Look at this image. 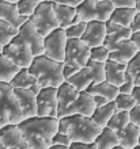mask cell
Instances as JSON below:
<instances>
[{"instance_id": "cell-1", "label": "cell", "mask_w": 140, "mask_h": 149, "mask_svg": "<svg viewBox=\"0 0 140 149\" xmlns=\"http://www.w3.org/2000/svg\"><path fill=\"white\" fill-rule=\"evenodd\" d=\"M18 129L31 149H49L52 138L58 132V119L42 117L27 118L18 123Z\"/></svg>"}, {"instance_id": "cell-2", "label": "cell", "mask_w": 140, "mask_h": 149, "mask_svg": "<svg viewBox=\"0 0 140 149\" xmlns=\"http://www.w3.org/2000/svg\"><path fill=\"white\" fill-rule=\"evenodd\" d=\"M102 127L95 123L90 117L84 115H68L58 119V132L67 134L72 142H94Z\"/></svg>"}, {"instance_id": "cell-3", "label": "cell", "mask_w": 140, "mask_h": 149, "mask_svg": "<svg viewBox=\"0 0 140 149\" xmlns=\"http://www.w3.org/2000/svg\"><path fill=\"white\" fill-rule=\"evenodd\" d=\"M63 67L64 63H58L41 54L35 56L27 69L29 73L35 77L41 88H46V87L58 88L65 81L63 76Z\"/></svg>"}, {"instance_id": "cell-4", "label": "cell", "mask_w": 140, "mask_h": 149, "mask_svg": "<svg viewBox=\"0 0 140 149\" xmlns=\"http://www.w3.org/2000/svg\"><path fill=\"white\" fill-rule=\"evenodd\" d=\"M23 121L19 102L8 83L0 81V127L7 125H18Z\"/></svg>"}, {"instance_id": "cell-5", "label": "cell", "mask_w": 140, "mask_h": 149, "mask_svg": "<svg viewBox=\"0 0 140 149\" xmlns=\"http://www.w3.org/2000/svg\"><path fill=\"white\" fill-rule=\"evenodd\" d=\"M105 81V64H99L90 60L87 65L79 69L74 76H71L65 83L72 86L78 92L86 91L91 84Z\"/></svg>"}, {"instance_id": "cell-6", "label": "cell", "mask_w": 140, "mask_h": 149, "mask_svg": "<svg viewBox=\"0 0 140 149\" xmlns=\"http://www.w3.org/2000/svg\"><path fill=\"white\" fill-rule=\"evenodd\" d=\"M114 11V6L109 0L105 1H94V0H84L76 7V16L80 22H108L110 19L112 12Z\"/></svg>"}, {"instance_id": "cell-7", "label": "cell", "mask_w": 140, "mask_h": 149, "mask_svg": "<svg viewBox=\"0 0 140 149\" xmlns=\"http://www.w3.org/2000/svg\"><path fill=\"white\" fill-rule=\"evenodd\" d=\"M29 20L44 38L48 34H51L53 30L58 29V22L53 11V1L41 0V3L35 8L34 14L29 18Z\"/></svg>"}, {"instance_id": "cell-8", "label": "cell", "mask_w": 140, "mask_h": 149, "mask_svg": "<svg viewBox=\"0 0 140 149\" xmlns=\"http://www.w3.org/2000/svg\"><path fill=\"white\" fill-rule=\"evenodd\" d=\"M1 53L19 68H29L34 58L30 46L19 36H16L11 42L3 46Z\"/></svg>"}, {"instance_id": "cell-9", "label": "cell", "mask_w": 140, "mask_h": 149, "mask_svg": "<svg viewBox=\"0 0 140 149\" xmlns=\"http://www.w3.org/2000/svg\"><path fill=\"white\" fill-rule=\"evenodd\" d=\"M67 36L64 29H56L51 34H48L44 38V56L49 58L63 63L64 56H65L67 47Z\"/></svg>"}, {"instance_id": "cell-10", "label": "cell", "mask_w": 140, "mask_h": 149, "mask_svg": "<svg viewBox=\"0 0 140 149\" xmlns=\"http://www.w3.org/2000/svg\"><path fill=\"white\" fill-rule=\"evenodd\" d=\"M90 61V47L80 39H67L65 56L63 63L76 69H82Z\"/></svg>"}, {"instance_id": "cell-11", "label": "cell", "mask_w": 140, "mask_h": 149, "mask_svg": "<svg viewBox=\"0 0 140 149\" xmlns=\"http://www.w3.org/2000/svg\"><path fill=\"white\" fill-rule=\"evenodd\" d=\"M37 117L57 118V88H41L37 94Z\"/></svg>"}, {"instance_id": "cell-12", "label": "cell", "mask_w": 140, "mask_h": 149, "mask_svg": "<svg viewBox=\"0 0 140 149\" xmlns=\"http://www.w3.org/2000/svg\"><path fill=\"white\" fill-rule=\"evenodd\" d=\"M18 30H19L18 36L30 46L31 53L34 57L44 54V37L35 30V27L33 26L30 20L27 19Z\"/></svg>"}, {"instance_id": "cell-13", "label": "cell", "mask_w": 140, "mask_h": 149, "mask_svg": "<svg viewBox=\"0 0 140 149\" xmlns=\"http://www.w3.org/2000/svg\"><path fill=\"white\" fill-rule=\"evenodd\" d=\"M106 38V23L105 22H98V20H93L89 22L86 26L84 34L82 36L80 41L84 43L86 46L97 47L103 45Z\"/></svg>"}, {"instance_id": "cell-14", "label": "cell", "mask_w": 140, "mask_h": 149, "mask_svg": "<svg viewBox=\"0 0 140 149\" xmlns=\"http://www.w3.org/2000/svg\"><path fill=\"white\" fill-rule=\"evenodd\" d=\"M0 142L4 145V148L31 149L22 137L18 125H7L0 127Z\"/></svg>"}, {"instance_id": "cell-15", "label": "cell", "mask_w": 140, "mask_h": 149, "mask_svg": "<svg viewBox=\"0 0 140 149\" xmlns=\"http://www.w3.org/2000/svg\"><path fill=\"white\" fill-rule=\"evenodd\" d=\"M137 53H139V50H137L136 45L133 43L132 39H125V41L118 42L116 46L110 50L109 60H112L114 63L127 65Z\"/></svg>"}, {"instance_id": "cell-16", "label": "cell", "mask_w": 140, "mask_h": 149, "mask_svg": "<svg viewBox=\"0 0 140 149\" xmlns=\"http://www.w3.org/2000/svg\"><path fill=\"white\" fill-rule=\"evenodd\" d=\"M79 92L68 83H63L57 88V119L65 117L67 110L76 100Z\"/></svg>"}, {"instance_id": "cell-17", "label": "cell", "mask_w": 140, "mask_h": 149, "mask_svg": "<svg viewBox=\"0 0 140 149\" xmlns=\"http://www.w3.org/2000/svg\"><path fill=\"white\" fill-rule=\"evenodd\" d=\"M106 23V38L103 42V46H106L109 50H112L118 42L131 39L132 37V30L131 27H122L118 24L113 23L112 20H108Z\"/></svg>"}, {"instance_id": "cell-18", "label": "cell", "mask_w": 140, "mask_h": 149, "mask_svg": "<svg viewBox=\"0 0 140 149\" xmlns=\"http://www.w3.org/2000/svg\"><path fill=\"white\" fill-rule=\"evenodd\" d=\"M14 94L19 102L23 119L37 117V95L29 90H19V88H14Z\"/></svg>"}, {"instance_id": "cell-19", "label": "cell", "mask_w": 140, "mask_h": 149, "mask_svg": "<svg viewBox=\"0 0 140 149\" xmlns=\"http://www.w3.org/2000/svg\"><path fill=\"white\" fill-rule=\"evenodd\" d=\"M94 110H95V103H94L93 96L87 94L86 91H82V92H79L76 100L67 110L65 117L76 115V114L78 115H84V117H91Z\"/></svg>"}, {"instance_id": "cell-20", "label": "cell", "mask_w": 140, "mask_h": 149, "mask_svg": "<svg viewBox=\"0 0 140 149\" xmlns=\"http://www.w3.org/2000/svg\"><path fill=\"white\" fill-rule=\"evenodd\" d=\"M10 86L12 88H19V90H29L31 92H34L35 95L39 92L41 87L38 86V83L35 80L34 76H31L29 73L27 68H20L19 72L14 76V79L11 80Z\"/></svg>"}, {"instance_id": "cell-21", "label": "cell", "mask_w": 140, "mask_h": 149, "mask_svg": "<svg viewBox=\"0 0 140 149\" xmlns=\"http://www.w3.org/2000/svg\"><path fill=\"white\" fill-rule=\"evenodd\" d=\"M117 140H118V145L125 149H132L139 145V138H140V127L133 123L122 127L121 130L116 132Z\"/></svg>"}, {"instance_id": "cell-22", "label": "cell", "mask_w": 140, "mask_h": 149, "mask_svg": "<svg viewBox=\"0 0 140 149\" xmlns=\"http://www.w3.org/2000/svg\"><path fill=\"white\" fill-rule=\"evenodd\" d=\"M125 72L127 65L108 60L105 63V81L118 88L125 80Z\"/></svg>"}, {"instance_id": "cell-23", "label": "cell", "mask_w": 140, "mask_h": 149, "mask_svg": "<svg viewBox=\"0 0 140 149\" xmlns=\"http://www.w3.org/2000/svg\"><path fill=\"white\" fill-rule=\"evenodd\" d=\"M0 19L12 24L14 27L19 29L27 20V18L19 15L16 4L7 3V1H0Z\"/></svg>"}, {"instance_id": "cell-24", "label": "cell", "mask_w": 140, "mask_h": 149, "mask_svg": "<svg viewBox=\"0 0 140 149\" xmlns=\"http://www.w3.org/2000/svg\"><path fill=\"white\" fill-rule=\"evenodd\" d=\"M53 11H55L56 19L58 22V27L64 29L70 27L75 23V18H76V8L70 7L65 4H60L53 1Z\"/></svg>"}, {"instance_id": "cell-25", "label": "cell", "mask_w": 140, "mask_h": 149, "mask_svg": "<svg viewBox=\"0 0 140 149\" xmlns=\"http://www.w3.org/2000/svg\"><path fill=\"white\" fill-rule=\"evenodd\" d=\"M86 92L90 94L91 96L99 95V96L106 98L109 102H114V99H116L117 95H118V88L112 86V84H109L108 81H101V83H97V84H91V86L86 90Z\"/></svg>"}, {"instance_id": "cell-26", "label": "cell", "mask_w": 140, "mask_h": 149, "mask_svg": "<svg viewBox=\"0 0 140 149\" xmlns=\"http://www.w3.org/2000/svg\"><path fill=\"white\" fill-rule=\"evenodd\" d=\"M117 111L116 109V104L114 102H109L106 103L105 106H101V107H95L93 115H91V119H93L95 123H97L99 127H106L108 122L110 121V118L113 117V114Z\"/></svg>"}, {"instance_id": "cell-27", "label": "cell", "mask_w": 140, "mask_h": 149, "mask_svg": "<svg viewBox=\"0 0 140 149\" xmlns=\"http://www.w3.org/2000/svg\"><path fill=\"white\" fill-rule=\"evenodd\" d=\"M136 14V8H114L109 20L122 27H131Z\"/></svg>"}, {"instance_id": "cell-28", "label": "cell", "mask_w": 140, "mask_h": 149, "mask_svg": "<svg viewBox=\"0 0 140 149\" xmlns=\"http://www.w3.org/2000/svg\"><path fill=\"white\" fill-rule=\"evenodd\" d=\"M97 149H112L118 145V140H117L116 132H113L109 127H103L101 133L98 134V137L94 141Z\"/></svg>"}, {"instance_id": "cell-29", "label": "cell", "mask_w": 140, "mask_h": 149, "mask_svg": "<svg viewBox=\"0 0 140 149\" xmlns=\"http://www.w3.org/2000/svg\"><path fill=\"white\" fill-rule=\"evenodd\" d=\"M19 67H16L15 64L10 61L3 53H0V81L10 84L14 76L19 72Z\"/></svg>"}, {"instance_id": "cell-30", "label": "cell", "mask_w": 140, "mask_h": 149, "mask_svg": "<svg viewBox=\"0 0 140 149\" xmlns=\"http://www.w3.org/2000/svg\"><path fill=\"white\" fill-rule=\"evenodd\" d=\"M131 123V117H129V111H116L113 114V117L110 118V121L108 122L106 127L112 129L113 132H118L122 127Z\"/></svg>"}, {"instance_id": "cell-31", "label": "cell", "mask_w": 140, "mask_h": 149, "mask_svg": "<svg viewBox=\"0 0 140 149\" xmlns=\"http://www.w3.org/2000/svg\"><path fill=\"white\" fill-rule=\"evenodd\" d=\"M18 34H19L18 29L0 19V45L1 46H6L7 43H10Z\"/></svg>"}, {"instance_id": "cell-32", "label": "cell", "mask_w": 140, "mask_h": 149, "mask_svg": "<svg viewBox=\"0 0 140 149\" xmlns=\"http://www.w3.org/2000/svg\"><path fill=\"white\" fill-rule=\"evenodd\" d=\"M127 73L131 76L135 87H140V52L127 64Z\"/></svg>"}, {"instance_id": "cell-33", "label": "cell", "mask_w": 140, "mask_h": 149, "mask_svg": "<svg viewBox=\"0 0 140 149\" xmlns=\"http://www.w3.org/2000/svg\"><path fill=\"white\" fill-rule=\"evenodd\" d=\"M39 3H41V0H19V1L16 3L19 15L25 16V18L29 19V18L34 14L35 8L38 7Z\"/></svg>"}, {"instance_id": "cell-34", "label": "cell", "mask_w": 140, "mask_h": 149, "mask_svg": "<svg viewBox=\"0 0 140 149\" xmlns=\"http://www.w3.org/2000/svg\"><path fill=\"white\" fill-rule=\"evenodd\" d=\"M114 104H116L117 111H131L133 107L136 106V102L132 98V95L118 94L117 98L114 99Z\"/></svg>"}, {"instance_id": "cell-35", "label": "cell", "mask_w": 140, "mask_h": 149, "mask_svg": "<svg viewBox=\"0 0 140 149\" xmlns=\"http://www.w3.org/2000/svg\"><path fill=\"white\" fill-rule=\"evenodd\" d=\"M109 54H110V50L106 46H103V45L90 49V60L95 61V63L105 64L109 60Z\"/></svg>"}, {"instance_id": "cell-36", "label": "cell", "mask_w": 140, "mask_h": 149, "mask_svg": "<svg viewBox=\"0 0 140 149\" xmlns=\"http://www.w3.org/2000/svg\"><path fill=\"white\" fill-rule=\"evenodd\" d=\"M86 26L87 23L86 22H79L76 24H72L70 27H67L64 31H65V36L68 39H80L82 36L84 34Z\"/></svg>"}, {"instance_id": "cell-37", "label": "cell", "mask_w": 140, "mask_h": 149, "mask_svg": "<svg viewBox=\"0 0 140 149\" xmlns=\"http://www.w3.org/2000/svg\"><path fill=\"white\" fill-rule=\"evenodd\" d=\"M133 88H135V84H133L132 79H131V76L125 72V80H124V83L118 87V94H129L131 95Z\"/></svg>"}, {"instance_id": "cell-38", "label": "cell", "mask_w": 140, "mask_h": 149, "mask_svg": "<svg viewBox=\"0 0 140 149\" xmlns=\"http://www.w3.org/2000/svg\"><path fill=\"white\" fill-rule=\"evenodd\" d=\"M71 142L72 141L70 140V137H68L67 134H64V133H60V132H57V133L53 136V138H52V145L70 146Z\"/></svg>"}, {"instance_id": "cell-39", "label": "cell", "mask_w": 140, "mask_h": 149, "mask_svg": "<svg viewBox=\"0 0 140 149\" xmlns=\"http://www.w3.org/2000/svg\"><path fill=\"white\" fill-rule=\"evenodd\" d=\"M114 8H135V0H109Z\"/></svg>"}, {"instance_id": "cell-40", "label": "cell", "mask_w": 140, "mask_h": 149, "mask_svg": "<svg viewBox=\"0 0 140 149\" xmlns=\"http://www.w3.org/2000/svg\"><path fill=\"white\" fill-rule=\"evenodd\" d=\"M129 117H131V123L140 127V106L133 107L132 110L129 111Z\"/></svg>"}, {"instance_id": "cell-41", "label": "cell", "mask_w": 140, "mask_h": 149, "mask_svg": "<svg viewBox=\"0 0 140 149\" xmlns=\"http://www.w3.org/2000/svg\"><path fill=\"white\" fill-rule=\"evenodd\" d=\"M68 149H97L94 142L90 144H84V142H71V145L68 146Z\"/></svg>"}, {"instance_id": "cell-42", "label": "cell", "mask_w": 140, "mask_h": 149, "mask_svg": "<svg viewBox=\"0 0 140 149\" xmlns=\"http://www.w3.org/2000/svg\"><path fill=\"white\" fill-rule=\"evenodd\" d=\"M78 71L79 69H76V68H72V67H70V65H65V64H64V67H63V76H64V80H68L71 76H74Z\"/></svg>"}, {"instance_id": "cell-43", "label": "cell", "mask_w": 140, "mask_h": 149, "mask_svg": "<svg viewBox=\"0 0 140 149\" xmlns=\"http://www.w3.org/2000/svg\"><path fill=\"white\" fill-rule=\"evenodd\" d=\"M131 30H132V33L140 31V12H137L135 18H133V22L131 24Z\"/></svg>"}, {"instance_id": "cell-44", "label": "cell", "mask_w": 140, "mask_h": 149, "mask_svg": "<svg viewBox=\"0 0 140 149\" xmlns=\"http://www.w3.org/2000/svg\"><path fill=\"white\" fill-rule=\"evenodd\" d=\"M56 3H60V4H65V6H70V7H78L80 3H83L84 0H55Z\"/></svg>"}, {"instance_id": "cell-45", "label": "cell", "mask_w": 140, "mask_h": 149, "mask_svg": "<svg viewBox=\"0 0 140 149\" xmlns=\"http://www.w3.org/2000/svg\"><path fill=\"white\" fill-rule=\"evenodd\" d=\"M94 99V103H95V107H101V106H105L106 103H109V100L103 96H99V95H94L93 96Z\"/></svg>"}, {"instance_id": "cell-46", "label": "cell", "mask_w": 140, "mask_h": 149, "mask_svg": "<svg viewBox=\"0 0 140 149\" xmlns=\"http://www.w3.org/2000/svg\"><path fill=\"white\" fill-rule=\"evenodd\" d=\"M131 95H132V98L135 99V102H136V106H140V87H135Z\"/></svg>"}, {"instance_id": "cell-47", "label": "cell", "mask_w": 140, "mask_h": 149, "mask_svg": "<svg viewBox=\"0 0 140 149\" xmlns=\"http://www.w3.org/2000/svg\"><path fill=\"white\" fill-rule=\"evenodd\" d=\"M131 39H132L133 43L136 45L137 50L140 52V31H137V33H132V37H131Z\"/></svg>"}, {"instance_id": "cell-48", "label": "cell", "mask_w": 140, "mask_h": 149, "mask_svg": "<svg viewBox=\"0 0 140 149\" xmlns=\"http://www.w3.org/2000/svg\"><path fill=\"white\" fill-rule=\"evenodd\" d=\"M49 149H68V146H63V145H51Z\"/></svg>"}, {"instance_id": "cell-49", "label": "cell", "mask_w": 140, "mask_h": 149, "mask_svg": "<svg viewBox=\"0 0 140 149\" xmlns=\"http://www.w3.org/2000/svg\"><path fill=\"white\" fill-rule=\"evenodd\" d=\"M135 8L137 12H140V0H135Z\"/></svg>"}, {"instance_id": "cell-50", "label": "cell", "mask_w": 140, "mask_h": 149, "mask_svg": "<svg viewBox=\"0 0 140 149\" xmlns=\"http://www.w3.org/2000/svg\"><path fill=\"white\" fill-rule=\"evenodd\" d=\"M0 1H7V3H14V4H16L19 0H0Z\"/></svg>"}, {"instance_id": "cell-51", "label": "cell", "mask_w": 140, "mask_h": 149, "mask_svg": "<svg viewBox=\"0 0 140 149\" xmlns=\"http://www.w3.org/2000/svg\"><path fill=\"white\" fill-rule=\"evenodd\" d=\"M112 149H125V148H122V146H120V145H117V146H114V148H112Z\"/></svg>"}, {"instance_id": "cell-52", "label": "cell", "mask_w": 140, "mask_h": 149, "mask_svg": "<svg viewBox=\"0 0 140 149\" xmlns=\"http://www.w3.org/2000/svg\"><path fill=\"white\" fill-rule=\"evenodd\" d=\"M0 149H4V145L1 144V142H0Z\"/></svg>"}, {"instance_id": "cell-53", "label": "cell", "mask_w": 140, "mask_h": 149, "mask_svg": "<svg viewBox=\"0 0 140 149\" xmlns=\"http://www.w3.org/2000/svg\"><path fill=\"white\" fill-rule=\"evenodd\" d=\"M1 52H3V46H1V45H0V53H1Z\"/></svg>"}, {"instance_id": "cell-54", "label": "cell", "mask_w": 140, "mask_h": 149, "mask_svg": "<svg viewBox=\"0 0 140 149\" xmlns=\"http://www.w3.org/2000/svg\"><path fill=\"white\" fill-rule=\"evenodd\" d=\"M132 149H140V146L137 145V146H135V148H132Z\"/></svg>"}, {"instance_id": "cell-55", "label": "cell", "mask_w": 140, "mask_h": 149, "mask_svg": "<svg viewBox=\"0 0 140 149\" xmlns=\"http://www.w3.org/2000/svg\"><path fill=\"white\" fill-rule=\"evenodd\" d=\"M94 1H97L98 3V1H105V0H94Z\"/></svg>"}, {"instance_id": "cell-56", "label": "cell", "mask_w": 140, "mask_h": 149, "mask_svg": "<svg viewBox=\"0 0 140 149\" xmlns=\"http://www.w3.org/2000/svg\"><path fill=\"white\" fill-rule=\"evenodd\" d=\"M46 1H55V0H46Z\"/></svg>"}, {"instance_id": "cell-57", "label": "cell", "mask_w": 140, "mask_h": 149, "mask_svg": "<svg viewBox=\"0 0 140 149\" xmlns=\"http://www.w3.org/2000/svg\"><path fill=\"white\" fill-rule=\"evenodd\" d=\"M4 149H14V148H4Z\"/></svg>"}, {"instance_id": "cell-58", "label": "cell", "mask_w": 140, "mask_h": 149, "mask_svg": "<svg viewBox=\"0 0 140 149\" xmlns=\"http://www.w3.org/2000/svg\"><path fill=\"white\" fill-rule=\"evenodd\" d=\"M139 146H140V138H139Z\"/></svg>"}]
</instances>
